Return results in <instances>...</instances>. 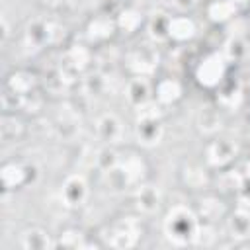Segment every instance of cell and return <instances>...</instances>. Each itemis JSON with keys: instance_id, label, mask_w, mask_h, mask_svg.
<instances>
[{"instance_id": "cell-1", "label": "cell", "mask_w": 250, "mask_h": 250, "mask_svg": "<svg viewBox=\"0 0 250 250\" xmlns=\"http://www.w3.org/2000/svg\"><path fill=\"white\" fill-rule=\"evenodd\" d=\"M199 215L188 205H176L164 219V234L178 246L193 244L199 230Z\"/></svg>"}, {"instance_id": "cell-2", "label": "cell", "mask_w": 250, "mask_h": 250, "mask_svg": "<svg viewBox=\"0 0 250 250\" xmlns=\"http://www.w3.org/2000/svg\"><path fill=\"white\" fill-rule=\"evenodd\" d=\"M143 232L145 225L139 217H119L117 221L109 223L100 236L113 248H133L143 238Z\"/></svg>"}, {"instance_id": "cell-3", "label": "cell", "mask_w": 250, "mask_h": 250, "mask_svg": "<svg viewBox=\"0 0 250 250\" xmlns=\"http://www.w3.org/2000/svg\"><path fill=\"white\" fill-rule=\"evenodd\" d=\"M135 135H137L139 143L145 146L158 145L164 135V123H162L160 113L150 109L148 105L143 107L137 117V123H135Z\"/></svg>"}, {"instance_id": "cell-4", "label": "cell", "mask_w": 250, "mask_h": 250, "mask_svg": "<svg viewBox=\"0 0 250 250\" xmlns=\"http://www.w3.org/2000/svg\"><path fill=\"white\" fill-rule=\"evenodd\" d=\"M227 74V59L219 53H211L201 59L195 68V80L205 88H217L223 84Z\"/></svg>"}, {"instance_id": "cell-5", "label": "cell", "mask_w": 250, "mask_h": 250, "mask_svg": "<svg viewBox=\"0 0 250 250\" xmlns=\"http://www.w3.org/2000/svg\"><path fill=\"white\" fill-rule=\"evenodd\" d=\"M37 172L33 166L23 164V162H6L2 166V186L6 189H20L35 180Z\"/></svg>"}, {"instance_id": "cell-6", "label": "cell", "mask_w": 250, "mask_h": 250, "mask_svg": "<svg viewBox=\"0 0 250 250\" xmlns=\"http://www.w3.org/2000/svg\"><path fill=\"white\" fill-rule=\"evenodd\" d=\"M90 188L84 176L80 174H70L61 188V199L64 201L66 207H80L84 205V201L88 199Z\"/></svg>"}, {"instance_id": "cell-7", "label": "cell", "mask_w": 250, "mask_h": 250, "mask_svg": "<svg viewBox=\"0 0 250 250\" xmlns=\"http://www.w3.org/2000/svg\"><path fill=\"white\" fill-rule=\"evenodd\" d=\"M119 172L123 174L125 182H127V188H139L143 186V180L146 176V162L139 156V154H129L125 158L119 160L117 164Z\"/></svg>"}, {"instance_id": "cell-8", "label": "cell", "mask_w": 250, "mask_h": 250, "mask_svg": "<svg viewBox=\"0 0 250 250\" xmlns=\"http://www.w3.org/2000/svg\"><path fill=\"white\" fill-rule=\"evenodd\" d=\"M236 156V145L230 139H215L207 146V162L215 168H223Z\"/></svg>"}, {"instance_id": "cell-9", "label": "cell", "mask_w": 250, "mask_h": 250, "mask_svg": "<svg viewBox=\"0 0 250 250\" xmlns=\"http://www.w3.org/2000/svg\"><path fill=\"white\" fill-rule=\"evenodd\" d=\"M96 135L100 141L113 145L123 137V123L115 113H104L96 119Z\"/></svg>"}, {"instance_id": "cell-10", "label": "cell", "mask_w": 250, "mask_h": 250, "mask_svg": "<svg viewBox=\"0 0 250 250\" xmlns=\"http://www.w3.org/2000/svg\"><path fill=\"white\" fill-rule=\"evenodd\" d=\"M150 94H152L150 82H148L146 76H143V74L131 78L129 84H127V90H125L127 102H129L133 107H137V109H143V107H146V105L150 104Z\"/></svg>"}, {"instance_id": "cell-11", "label": "cell", "mask_w": 250, "mask_h": 250, "mask_svg": "<svg viewBox=\"0 0 250 250\" xmlns=\"http://www.w3.org/2000/svg\"><path fill=\"white\" fill-rule=\"evenodd\" d=\"M20 244L27 250H47V248H55V238H51L47 230L39 227H31L20 234Z\"/></svg>"}, {"instance_id": "cell-12", "label": "cell", "mask_w": 250, "mask_h": 250, "mask_svg": "<svg viewBox=\"0 0 250 250\" xmlns=\"http://www.w3.org/2000/svg\"><path fill=\"white\" fill-rule=\"evenodd\" d=\"M129 66L139 72V74H146L150 70H154V66L158 64V55L152 47H139L131 53V59H129Z\"/></svg>"}, {"instance_id": "cell-13", "label": "cell", "mask_w": 250, "mask_h": 250, "mask_svg": "<svg viewBox=\"0 0 250 250\" xmlns=\"http://www.w3.org/2000/svg\"><path fill=\"white\" fill-rule=\"evenodd\" d=\"M184 90L176 78H162L154 88V98L160 105H172L182 98Z\"/></svg>"}, {"instance_id": "cell-14", "label": "cell", "mask_w": 250, "mask_h": 250, "mask_svg": "<svg viewBox=\"0 0 250 250\" xmlns=\"http://www.w3.org/2000/svg\"><path fill=\"white\" fill-rule=\"evenodd\" d=\"M197 27L193 23L191 18L188 16H176L170 18V25H168V37L174 41H188L195 35Z\"/></svg>"}, {"instance_id": "cell-15", "label": "cell", "mask_w": 250, "mask_h": 250, "mask_svg": "<svg viewBox=\"0 0 250 250\" xmlns=\"http://www.w3.org/2000/svg\"><path fill=\"white\" fill-rule=\"evenodd\" d=\"M35 86H37V78L27 70H16L6 80V88L16 92V94H20V96L31 94L35 90Z\"/></svg>"}, {"instance_id": "cell-16", "label": "cell", "mask_w": 250, "mask_h": 250, "mask_svg": "<svg viewBox=\"0 0 250 250\" xmlns=\"http://www.w3.org/2000/svg\"><path fill=\"white\" fill-rule=\"evenodd\" d=\"M227 215V205L219 199V197H203L199 201V217L203 219V223H217L221 219H225Z\"/></svg>"}, {"instance_id": "cell-17", "label": "cell", "mask_w": 250, "mask_h": 250, "mask_svg": "<svg viewBox=\"0 0 250 250\" xmlns=\"http://www.w3.org/2000/svg\"><path fill=\"white\" fill-rule=\"evenodd\" d=\"M160 207V191L154 186H139L137 191V209L141 213H154Z\"/></svg>"}, {"instance_id": "cell-18", "label": "cell", "mask_w": 250, "mask_h": 250, "mask_svg": "<svg viewBox=\"0 0 250 250\" xmlns=\"http://www.w3.org/2000/svg\"><path fill=\"white\" fill-rule=\"evenodd\" d=\"M115 29H117V21L115 20H109L107 16L96 18L88 25V37L92 41H105V39H109L113 35Z\"/></svg>"}, {"instance_id": "cell-19", "label": "cell", "mask_w": 250, "mask_h": 250, "mask_svg": "<svg viewBox=\"0 0 250 250\" xmlns=\"http://www.w3.org/2000/svg\"><path fill=\"white\" fill-rule=\"evenodd\" d=\"M227 229L232 238H240V240L248 238L250 236V215L234 209V213H230L227 219Z\"/></svg>"}, {"instance_id": "cell-20", "label": "cell", "mask_w": 250, "mask_h": 250, "mask_svg": "<svg viewBox=\"0 0 250 250\" xmlns=\"http://www.w3.org/2000/svg\"><path fill=\"white\" fill-rule=\"evenodd\" d=\"M236 14V4L230 0H213L207 6V16L209 20L217 21V23H225L229 21L232 16Z\"/></svg>"}, {"instance_id": "cell-21", "label": "cell", "mask_w": 250, "mask_h": 250, "mask_svg": "<svg viewBox=\"0 0 250 250\" xmlns=\"http://www.w3.org/2000/svg\"><path fill=\"white\" fill-rule=\"evenodd\" d=\"M55 246H62V248H88V246H94V242H90L88 234H84L82 230L68 229V230L61 232L59 238H55Z\"/></svg>"}, {"instance_id": "cell-22", "label": "cell", "mask_w": 250, "mask_h": 250, "mask_svg": "<svg viewBox=\"0 0 250 250\" xmlns=\"http://www.w3.org/2000/svg\"><path fill=\"white\" fill-rule=\"evenodd\" d=\"M197 127L207 135L217 133L221 129V113H219V109H215L211 105L201 107V111L197 113Z\"/></svg>"}, {"instance_id": "cell-23", "label": "cell", "mask_w": 250, "mask_h": 250, "mask_svg": "<svg viewBox=\"0 0 250 250\" xmlns=\"http://www.w3.org/2000/svg\"><path fill=\"white\" fill-rule=\"evenodd\" d=\"M49 29H51L49 23L43 21V20L31 21V23L27 25V39H29V43H33L35 47H41L45 41H49V35H51Z\"/></svg>"}, {"instance_id": "cell-24", "label": "cell", "mask_w": 250, "mask_h": 250, "mask_svg": "<svg viewBox=\"0 0 250 250\" xmlns=\"http://www.w3.org/2000/svg\"><path fill=\"white\" fill-rule=\"evenodd\" d=\"M0 131H2V139L4 141H16V139H20L21 137V133H23V123L16 117V115H4L2 117V127H0Z\"/></svg>"}, {"instance_id": "cell-25", "label": "cell", "mask_w": 250, "mask_h": 250, "mask_svg": "<svg viewBox=\"0 0 250 250\" xmlns=\"http://www.w3.org/2000/svg\"><path fill=\"white\" fill-rule=\"evenodd\" d=\"M119 154L113 150V148H109V146H105V148H102V150H98V154H96V166L105 174V172H109V170H113L117 164H119Z\"/></svg>"}, {"instance_id": "cell-26", "label": "cell", "mask_w": 250, "mask_h": 250, "mask_svg": "<svg viewBox=\"0 0 250 250\" xmlns=\"http://www.w3.org/2000/svg\"><path fill=\"white\" fill-rule=\"evenodd\" d=\"M168 25H170V16L156 14L148 23V31L156 41H162V39H168Z\"/></svg>"}, {"instance_id": "cell-27", "label": "cell", "mask_w": 250, "mask_h": 250, "mask_svg": "<svg viewBox=\"0 0 250 250\" xmlns=\"http://www.w3.org/2000/svg\"><path fill=\"white\" fill-rule=\"evenodd\" d=\"M182 178L193 189H201L207 184V176H205V172L199 166H186L184 172H182Z\"/></svg>"}, {"instance_id": "cell-28", "label": "cell", "mask_w": 250, "mask_h": 250, "mask_svg": "<svg viewBox=\"0 0 250 250\" xmlns=\"http://www.w3.org/2000/svg\"><path fill=\"white\" fill-rule=\"evenodd\" d=\"M244 55H246V43H244L240 37H230V39L225 43V53H223V57H225L227 61H240Z\"/></svg>"}, {"instance_id": "cell-29", "label": "cell", "mask_w": 250, "mask_h": 250, "mask_svg": "<svg viewBox=\"0 0 250 250\" xmlns=\"http://www.w3.org/2000/svg\"><path fill=\"white\" fill-rule=\"evenodd\" d=\"M219 184H221V189H225V191H240V188L244 184V176L236 170H229L221 176Z\"/></svg>"}, {"instance_id": "cell-30", "label": "cell", "mask_w": 250, "mask_h": 250, "mask_svg": "<svg viewBox=\"0 0 250 250\" xmlns=\"http://www.w3.org/2000/svg\"><path fill=\"white\" fill-rule=\"evenodd\" d=\"M141 14L139 12H135V10H123L121 12V16L115 20L117 21V27H121V29H125L127 33H131L133 29H137V25L141 23Z\"/></svg>"}, {"instance_id": "cell-31", "label": "cell", "mask_w": 250, "mask_h": 250, "mask_svg": "<svg viewBox=\"0 0 250 250\" xmlns=\"http://www.w3.org/2000/svg\"><path fill=\"white\" fill-rule=\"evenodd\" d=\"M164 2L176 6L178 10H191V8L197 4V0H164Z\"/></svg>"}, {"instance_id": "cell-32", "label": "cell", "mask_w": 250, "mask_h": 250, "mask_svg": "<svg viewBox=\"0 0 250 250\" xmlns=\"http://www.w3.org/2000/svg\"><path fill=\"white\" fill-rule=\"evenodd\" d=\"M230 2H234V4L238 6V4H246V2H250V0H230Z\"/></svg>"}]
</instances>
